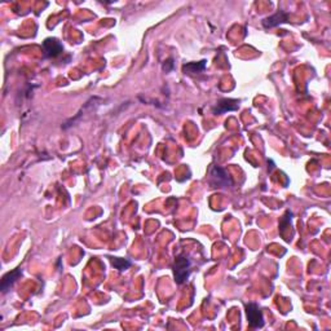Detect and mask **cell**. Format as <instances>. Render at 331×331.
Segmentation results:
<instances>
[{
    "label": "cell",
    "instance_id": "obj_1",
    "mask_svg": "<svg viewBox=\"0 0 331 331\" xmlns=\"http://www.w3.org/2000/svg\"><path fill=\"white\" fill-rule=\"evenodd\" d=\"M190 268H192V260L189 259V256L185 254L177 255L174 264L175 282L177 285H183L189 278L190 272H192Z\"/></svg>",
    "mask_w": 331,
    "mask_h": 331
},
{
    "label": "cell",
    "instance_id": "obj_2",
    "mask_svg": "<svg viewBox=\"0 0 331 331\" xmlns=\"http://www.w3.org/2000/svg\"><path fill=\"white\" fill-rule=\"evenodd\" d=\"M210 185L213 188H221V189H226V188L233 187V180H231L230 175L226 172L220 166H214L210 171Z\"/></svg>",
    "mask_w": 331,
    "mask_h": 331
},
{
    "label": "cell",
    "instance_id": "obj_3",
    "mask_svg": "<svg viewBox=\"0 0 331 331\" xmlns=\"http://www.w3.org/2000/svg\"><path fill=\"white\" fill-rule=\"evenodd\" d=\"M246 315H247L248 325L251 329H261L264 326V317L260 307L256 303L246 304Z\"/></svg>",
    "mask_w": 331,
    "mask_h": 331
},
{
    "label": "cell",
    "instance_id": "obj_4",
    "mask_svg": "<svg viewBox=\"0 0 331 331\" xmlns=\"http://www.w3.org/2000/svg\"><path fill=\"white\" fill-rule=\"evenodd\" d=\"M43 52H44V57L55 58L64 52V47L56 38H48L43 42Z\"/></svg>",
    "mask_w": 331,
    "mask_h": 331
},
{
    "label": "cell",
    "instance_id": "obj_5",
    "mask_svg": "<svg viewBox=\"0 0 331 331\" xmlns=\"http://www.w3.org/2000/svg\"><path fill=\"white\" fill-rule=\"evenodd\" d=\"M239 108V101L233 100V99H221L216 103L215 107L213 108L214 114L219 115L228 111H235Z\"/></svg>",
    "mask_w": 331,
    "mask_h": 331
},
{
    "label": "cell",
    "instance_id": "obj_6",
    "mask_svg": "<svg viewBox=\"0 0 331 331\" xmlns=\"http://www.w3.org/2000/svg\"><path fill=\"white\" fill-rule=\"evenodd\" d=\"M287 21H289V14L285 10L278 9L273 16L263 19V26L265 29H272V27H276V26L287 22Z\"/></svg>",
    "mask_w": 331,
    "mask_h": 331
},
{
    "label": "cell",
    "instance_id": "obj_7",
    "mask_svg": "<svg viewBox=\"0 0 331 331\" xmlns=\"http://www.w3.org/2000/svg\"><path fill=\"white\" fill-rule=\"evenodd\" d=\"M21 276H22V269H21V268H17V269L12 270L9 273H6L5 276L1 278V291L6 293V291L13 286V283L16 282Z\"/></svg>",
    "mask_w": 331,
    "mask_h": 331
},
{
    "label": "cell",
    "instance_id": "obj_8",
    "mask_svg": "<svg viewBox=\"0 0 331 331\" xmlns=\"http://www.w3.org/2000/svg\"><path fill=\"white\" fill-rule=\"evenodd\" d=\"M206 60H202L200 62H189V64H185L183 66V71L185 74H200L202 73L205 69H206Z\"/></svg>",
    "mask_w": 331,
    "mask_h": 331
},
{
    "label": "cell",
    "instance_id": "obj_9",
    "mask_svg": "<svg viewBox=\"0 0 331 331\" xmlns=\"http://www.w3.org/2000/svg\"><path fill=\"white\" fill-rule=\"evenodd\" d=\"M109 260L110 263H111L112 267L115 268V269H118L119 272H124V270H127L132 265L131 260H128V259H122V257L109 256Z\"/></svg>",
    "mask_w": 331,
    "mask_h": 331
},
{
    "label": "cell",
    "instance_id": "obj_10",
    "mask_svg": "<svg viewBox=\"0 0 331 331\" xmlns=\"http://www.w3.org/2000/svg\"><path fill=\"white\" fill-rule=\"evenodd\" d=\"M291 216H293V214L290 213V211H286V214L281 218L280 220V233L281 235H283V233H285V229L287 228L290 225V222H291Z\"/></svg>",
    "mask_w": 331,
    "mask_h": 331
},
{
    "label": "cell",
    "instance_id": "obj_11",
    "mask_svg": "<svg viewBox=\"0 0 331 331\" xmlns=\"http://www.w3.org/2000/svg\"><path fill=\"white\" fill-rule=\"evenodd\" d=\"M172 68H174V62H172V60H167V61H164L163 64V70L166 71V73H168V71L172 70Z\"/></svg>",
    "mask_w": 331,
    "mask_h": 331
}]
</instances>
